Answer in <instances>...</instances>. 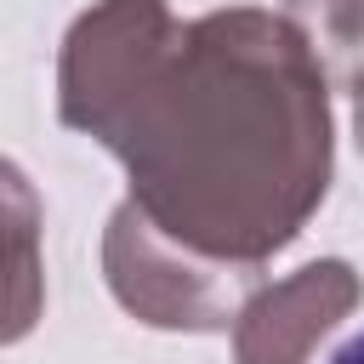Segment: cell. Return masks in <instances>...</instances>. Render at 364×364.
Returning <instances> with one entry per match:
<instances>
[{
	"label": "cell",
	"mask_w": 364,
	"mask_h": 364,
	"mask_svg": "<svg viewBox=\"0 0 364 364\" xmlns=\"http://www.w3.org/2000/svg\"><path fill=\"white\" fill-rule=\"evenodd\" d=\"M364 301V279L353 262L324 256L296 267L279 284H262L233 318V358L239 364H307L313 347Z\"/></svg>",
	"instance_id": "3957f363"
},
{
	"label": "cell",
	"mask_w": 364,
	"mask_h": 364,
	"mask_svg": "<svg viewBox=\"0 0 364 364\" xmlns=\"http://www.w3.org/2000/svg\"><path fill=\"white\" fill-rule=\"evenodd\" d=\"M102 279L114 301L154 330H233L239 307L262 290V267L188 250L131 199L114 205L102 228Z\"/></svg>",
	"instance_id": "7a4b0ae2"
},
{
	"label": "cell",
	"mask_w": 364,
	"mask_h": 364,
	"mask_svg": "<svg viewBox=\"0 0 364 364\" xmlns=\"http://www.w3.org/2000/svg\"><path fill=\"white\" fill-rule=\"evenodd\" d=\"M284 23L336 91L364 97V0H284Z\"/></svg>",
	"instance_id": "5b68a950"
},
{
	"label": "cell",
	"mask_w": 364,
	"mask_h": 364,
	"mask_svg": "<svg viewBox=\"0 0 364 364\" xmlns=\"http://www.w3.org/2000/svg\"><path fill=\"white\" fill-rule=\"evenodd\" d=\"M57 114L131 176V205L199 256L267 267L330 193V80L284 11L176 23L97 0L57 57Z\"/></svg>",
	"instance_id": "6da1fadb"
},
{
	"label": "cell",
	"mask_w": 364,
	"mask_h": 364,
	"mask_svg": "<svg viewBox=\"0 0 364 364\" xmlns=\"http://www.w3.org/2000/svg\"><path fill=\"white\" fill-rule=\"evenodd\" d=\"M353 131H358V154H364V97H358V108H353Z\"/></svg>",
	"instance_id": "52a82bcc"
},
{
	"label": "cell",
	"mask_w": 364,
	"mask_h": 364,
	"mask_svg": "<svg viewBox=\"0 0 364 364\" xmlns=\"http://www.w3.org/2000/svg\"><path fill=\"white\" fill-rule=\"evenodd\" d=\"M40 199L28 176L0 159V347L23 341L46 307V256H40Z\"/></svg>",
	"instance_id": "277c9868"
},
{
	"label": "cell",
	"mask_w": 364,
	"mask_h": 364,
	"mask_svg": "<svg viewBox=\"0 0 364 364\" xmlns=\"http://www.w3.org/2000/svg\"><path fill=\"white\" fill-rule=\"evenodd\" d=\"M330 364H364V336H353V341H347V347H341Z\"/></svg>",
	"instance_id": "8992f818"
}]
</instances>
